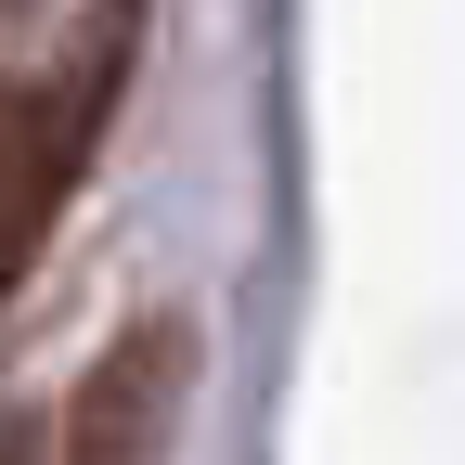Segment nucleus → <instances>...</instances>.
<instances>
[{"instance_id": "f257e3e1", "label": "nucleus", "mask_w": 465, "mask_h": 465, "mask_svg": "<svg viewBox=\"0 0 465 465\" xmlns=\"http://www.w3.org/2000/svg\"><path fill=\"white\" fill-rule=\"evenodd\" d=\"M130 39L143 0H91L39 78H0V284L39 259V232L91 182V143L116 130V91H130Z\"/></svg>"}, {"instance_id": "f03ea898", "label": "nucleus", "mask_w": 465, "mask_h": 465, "mask_svg": "<svg viewBox=\"0 0 465 465\" xmlns=\"http://www.w3.org/2000/svg\"><path fill=\"white\" fill-rule=\"evenodd\" d=\"M182 388H194V323H143L116 336L104 362L65 401V452L52 465H155L168 427H182Z\"/></svg>"}, {"instance_id": "7ed1b4c3", "label": "nucleus", "mask_w": 465, "mask_h": 465, "mask_svg": "<svg viewBox=\"0 0 465 465\" xmlns=\"http://www.w3.org/2000/svg\"><path fill=\"white\" fill-rule=\"evenodd\" d=\"M0 465H52V440L39 427H0Z\"/></svg>"}]
</instances>
